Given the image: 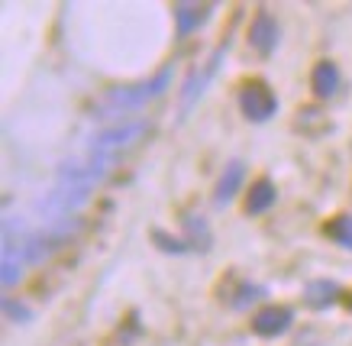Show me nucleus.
<instances>
[{
	"label": "nucleus",
	"instance_id": "obj_4",
	"mask_svg": "<svg viewBox=\"0 0 352 346\" xmlns=\"http://www.w3.org/2000/svg\"><path fill=\"white\" fill-rule=\"evenodd\" d=\"M239 110L245 113V120H252V123H265L278 113V94L272 91L268 81L262 78H252V81H245L239 87Z\"/></svg>",
	"mask_w": 352,
	"mask_h": 346
},
{
	"label": "nucleus",
	"instance_id": "obj_13",
	"mask_svg": "<svg viewBox=\"0 0 352 346\" xmlns=\"http://www.w3.org/2000/svg\"><path fill=\"white\" fill-rule=\"evenodd\" d=\"M265 294H268V292L262 288V285H256V281H239L233 292L223 294V301L230 304V307H236V311H243V307H249V304L262 301Z\"/></svg>",
	"mask_w": 352,
	"mask_h": 346
},
{
	"label": "nucleus",
	"instance_id": "obj_7",
	"mask_svg": "<svg viewBox=\"0 0 352 346\" xmlns=\"http://www.w3.org/2000/svg\"><path fill=\"white\" fill-rule=\"evenodd\" d=\"M214 3H194V0H178L175 3V33L182 36H191V33H197L204 23L214 17Z\"/></svg>",
	"mask_w": 352,
	"mask_h": 346
},
{
	"label": "nucleus",
	"instance_id": "obj_3",
	"mask_svg": "<svg viewBox=\"0 0 352 346\" xmlns=\"http://www.w3.org/2000/svg\"><path fill=\"white\" fill-rule=\"evenodd\" d=\"M230 45H233V36L226 33L220 43H217V49L207 58H204L201 65L194 68L191 75H188V81H184V87H182V107H184V113L197 104V100L204 98V91L210 87V81L217 78V72H220V65H223V58H226V52H230Z\"/></svg>",
	"mask_w": 352,
	"mask_h": 346
},
{
	"label": "nucleus",
	"instance_id": "obj_2",
	"mask_svg": "<svg viewBox=\"0 0 352 346\" xmlns=\"http://www.w3.org/2000/svg\"><path fill=\"white\" fill-rule=\"evenodd\" d=\"M149 133V123L146 120H129V123H120V127H110V130H100L87 146V155H97V159H107L113 162L120 152L136 146L142 136Z\"/></svg>",
	"mask_w": 352,
	"mask_h": 346
},
{
	"label": "nucleus",
	"instance_id": "obj_10",
	"mask_svg": "<svg viewBox=\"0 0 352 346\" xmlns=\"http://www.w3.org/2000/svg\"><path fill=\"white\" fill-rule=\"evenodd\" d=\"M243 182H245V165L239 162V159L226 162V169L220 172V178H217V191H214L217 207H226V204H230V201L239 195Z\"/></svg>",
	"mask_w": 352,
	"mask_h": 346
},
{
	"label": "nucleus",
	"instance_id": "obj_16",
	"mask_svg": "<svg viewBox=\"0 0 352 346\" xmlns=\"http://www.w3.org/2000/svg\"><path fill=\"white\" fill-rule=\"evenodd\" d=\"M23 275V262L16 259V256H10V252H3V285L10 288V285H16Z\"/></svg>",
	"mask_w": 352,
	"mask_h": 346
},
{
	"label": "nucleus",
	"instance_id": "obj_1",
	"mask_svg": "<svg viewBox=\"0 0 352 346\" xmlns=\"http://www.w3.org/2000/svg\"><path fill=\"white\" fill-rule=\"evenodd\" d=\"M171 65H162L159 72L146 81H136V85H117L110 87L107 94L100 98V104L94 107V117H123L129 110H139L146 107L149 100L162 98L165 91L171 87Z\"/></svg>",
	"mask_w": 352,
	"mask_h": 346
},
{
	"label": "nucleus",
	"instance_id": "obj_6",
	"mask_svg": "<svg viewBox=\"0 0 352 346\" xmlns=\"http://www.w3.org/2000/svg\"><path fill=\"white\" fill-rule=\"evenodd\" d=\"M278 39H281V30H278V20L268 10H258L249 23V45L256 49L258 55H272L278 49Z\"/></svg>",
	"mask_w": 352,
	"mask_h": 346
},
{
	"label": "nucleus",
	"instance_id": "obj_14",
	"mask_svg": "<svg viewBox=\"0 0 352 346\" xmlns=\"http://www.w3.org/2000/svg\"><path fill=\"white\" fill-rule=\"evenodd\" d=\"M184 227H188V243L191 246H201V249L210 246V230H207V224H204L201 217L188 214L184 217Z\"/></svg>",
	"mask_w": 352,
	"mask_h": 346
},
{
	"label": "nucleus",
	"instance_id": "obj_17",
	"mask_svg": "<svg viewBox=\"0 0 352 346\" xmlns=\"http://www.w3.org/2000/svg\"><path fill=\"white\" fill-rule=\"evenodd\" d=\"M3 311H7V317H10L13 324H26V321L32 317L30 307H26V304H16L13 298H7V301H3Z\"/></svg>",
	"mask_w": 352,
	"mask_h": 346
},
{
	"label": "nucleus",
	"instance_id": "obj_18",
	"mask_svg": "<svg viewBox=\"0 0 352 346\" xmlns=\"http://www.w3.org/2000/svg\"><path fill=\"white\" fill-rule=\"evenodd\" d=\"M342 301H346V307H349V314H352V292L346 294V298H342Z\"/></svg>",
	"mask_w": 352,
	"mask_h": 346
},
{
	"label": "nucleus",
	"instance_id": "obj_11",
	"mask_svg": "<svg viewBox=\"0 0 352 346\" xmlns=\"http://www.w3.org/2000/svg\"><path fill=\"white\" fill-rule=\"evenodd\" d=\"M275 201H278L275 184L268 182V178H256V182H252V188L245 191V214H249V217L265 214V210H272V204H275Z\"/></svg>",
	"mask_w": 352,
	"mask_h": 346
},
{
	"label": "nucleus",
	"instance_id": "obj_8",
	"mask_svg": "<svg viewBox=\"0 0 352 346\" xmlns=\"http://www.w3.org/2000/svg\"><path fill=\"white\" fill-rule=\"evenodd\" d=\"M342 298H346L342 288L330 279H314L304 285V304L314 307V311H327V307H333V304L342 301Z\"/></svg>",
	"mask_w": 352,
	"mask_h": 346
},
{
	"label": "nucleus",
	"instance_id": "obj_15",
	"mask_svg": "<svg viewBox=\"0 0 352 346\" xmlns=\"http://www.w3.org/2000/svg\"><path fill=\"white\" fill-rule=\"evenodd\" d=\"M152 239H155V246H159V249L175 252V256H182V252H188V249H191V243H188V239L171 237V233H165V230H152Z\"/></svg>",
	"mask_w": 352,
	"mask_h": 346
},
{
	"label": "nucleus",
	"instance_id": "obj_5",
	"mask_svg": "<svg viewBox=\"0 0 352 346\" xmlns=\"http://www.w3.org/2000/svg\"><path fill=\"white\" fill-rule=\"evenodd\" d=\"M294 324V311L288 304H265L262 311L252 314V334L262 340H275V336L288 334Z\"/></svg>",
	"mask_w": 352,
	"mask_h": 346
},
{
	"label": "nucleus",
	"instance_id": "obj_12",
	"mask_svg": "<svg viewBox=\"0 0 352 346\" xmlns=\"http://www.w3.org/2000/svg\"><path fill=\"white\" fill-rule=\"evenodd\" d=\"M323 237L336 243L340 249H349L352 252V214H336L323 224Z\"/></svg>",
	"mask_w": 352,
	"mask_h": 346
},
{
	"label": "nucleus",
	"instance_id": "obj_9",
	"mask_svg": "<svg viewBox=\"0 0 352 346\" xmlns=\"http://www.w3.org/2000/svg\"><path fill=\"white\" fill-rule=\"evenodd\" d=\"M310 91H314V98H320V100H330L340 91V68H336V62L320 58L314 65V72H310Z\"/></svg>",
	"mask_w": 352,
	"mask_h": 346
}]
</instances>
